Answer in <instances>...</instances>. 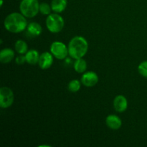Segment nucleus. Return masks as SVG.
Listing matches in <instances>:
<instances>
[{
  "label": "nucleus",
  "mask_w": 147,
  "mask_h": 147,
  "mask_svg": "<svg viewBox=\"0 0 147 147\" xmlns=\"http://www.w3.org/2000/svg\"><path fill=\"white\" fill-rule=\"evenodd\" d=\"M27 17L21 12H12L8 14L4 21L6 30L11 33H20L27 29L28 23Z\"/></svg>",
  "instance_id": "obj_1"
},
{
  "label": "nucleus",
  "mask_w": 147,
  "mask_h": 147,
  "mask_svg": "<svg viewBox=\"0 0 147 147\" xmlns=\"http://www.w3.org/2000/svg\"><path fill=\"white\" fill-rule=\"evenodd\" d=\"M69 55L72 58L79 59L84 57L88 50V43L82 36H76L70 40L68 46Z\"/></svg>",
  "instance_id": "obj_2"
},
{
  "label": "nucleus",
  "mask_w": 147,
  "mask_h": 147,
  "mask_svg": "<svg viewBox=\"0 0 147 147\" xmlns=\"http://www.w3.org/2000/svg\"><path fill=\"white\" fill-rule=\"evenodd\" d=\"M20 10L27 18H33L40 11L38 0H22L20 4Z\"/></svg>",
  "instance_id": "obj_3"
},
{
  "label": "nucleus",
  "mask_w": 147,
  "mask_h": 147,
  "mask_svg": "<svg viewBox=\"0 0 147 147\" xmlns=\"http://www.w3.org/2000/svg\"><path fill=\"white\" fill-rule=\"evenodd\" d=\"M46 27L52 33H58L63 29L65 25L64 19L57 13L50 14L46 19Z\"/></svg>",
  "instance_id": "obj_4"
},
{
  "label": "nucleus",
  "mask_w": 147,
  "mask_h": 147,
  "mask_svg": "<svg viewBox=\"0 0 147 147\" xmlns=\"http://www.w3.org/2000/svg\"><path fill=\"white\" fill-rule=\"evenodd\" d=\"M50 53L56 59L64 60L69 55L68 47L62 42H53L50 45Z\"/></svg>",
  "instance_id": "obj_5"
},
{
  "label": "nucleus",
  "mask_w": 147,
  "mask_h": 147,
  "mask_svg": "<svg viewBox=\"0 0 147 147\" xmlns=\"http://www.w3.org/2000/svg\"><path fill=\"white\" fill-rule=\"evenodd\" d=\"M14 96L12 90L8 87L0 88V106L1 109H8L14 103Z\"/></svg>",
  "instance_id": "obj_6"
},
{
  "label": "nucleus",
  "mask_w": 147,
  "mask_h": 147,
  "mask_svg": "<svg viewBox=\"0 0 147 147\" xmlns=\"http://www.w3.org/2000/svg\"><path fill=\"white\" fill-rule=\"evenodd\" d=\"M98 76L93 71L85 72L81 77V83L86 87H93L98 82Z\"/></svg>",
  "instance_id": "obj_7"
},
{
  "label": "nucleus",
  "mask_w": 147,
  "mask_h": 147,
  "mask_svg": "<svg viewBox=\"0 0 147 147\" xmlns=\"http://www.w3.org/2000/svg\"><path fill=\"white\" fill-rule=\"evenodd\" d=\"M53 57L54 56L51 53L45 52V53H42L40 56L38 63H37L39 65V67L42 70L49 69L53 64V60H54Z\"/></svg>",
  "instance_id": "obj_8"
},
{
  "label": "nucleus",
  "mask_w": 147,
  "mask_h": 147,
  "mask_svg": "<svg viewBox=\"0 0 147 147\" xmlns=\"http://www.w3.org/2000/svg\"><path fill=\"white\" fill-rule=\"evenodd\" d=\"M113 108L119 113H123L128 108V100L123 95H119L113 100Z\"/></svg>",
  "instance_id": "obj_9"
},
{
  "label": "nucleus",
  "mask_w": 147,
  "mask_h": 147,
  "mask_svg": "<svg viewBox=\"0 0 147 147\" xmlns=\"http://www.w3.org/2000/svg\"><path fill=\"white\" fill-rule=\"evenodd\" d=\"M106 123L109 129L112 130H118L122 126V121L116 115H109L106 119Z\"/></svg>",
  "instance_id": "obj_10"
},
{
  "label": "nucleus",
  "mask_w": 147,
  "mask_h": 147,
  "mask_svg": "<svg viewBox=\"0 0 147 147\" xmlns=\"http://www.w3.org/2000/svg\"><path fill=\"white\" fill-rule=\"evenodd\" d=\"M14 57V52L10 48H4L0 52V61L1 63H9Z\"/></svg>",
  "instance_id": "obj_11"
},
{
  "label": "nucleus",
  "mask_w": 147,
  "mask_h": 147,
  "mask_svg": "<svg viewBox=\"0 0 147 147\" xmlns=\"http://www.w3.org/2000/svg\"><path fill=\"white\" fill-rule=\"evenodd\" d=\"M27 33L30 34V36L32 37H37L40 35L42 31V28L41 25L38 24L37 22H30L28 24L27 27Z\"/></svg>",
  "instance_id": "obj_12"
},
{
  "label": "nucleus",
  "mask_w": 147,
  "mask_h": 147,
  "mask_svg": "<svg viewBox=\"0 0 147 147\" xmlns=\"http://www.w3.org/2000/svg\"><path fill=\"white\" fill-rule=\"evenodd\" d=\"M67 0H53L51 2L52 10L55 13H61L67 7Z\"/></svg>",
  "instance_id": "obj_13"
},
{
  "label": "nucleus",
  "mask_w": 147,
  "mask_h": 147,
  "mask_svg": "<svg viewBox=\"0 0 147 147\" xmlns=\"http://www.w3.org/2000/svg\"><path fill=\"white\" fill-rule=\"evenodd\" d=\"M40 54L36 50H30L25 54L26 61L30 65H35L38 63L40 59Z\"/></svg>",
  "instance_id": "obj_14"
},
{
  "label": "nucleus",
  "mask_w": 147,
  "mask_h": 147,
  "mask_svg": "<svg viewBox=\"0 0 147 147\" xmlns=\"http://www.w3.org/2000/svg\"><path fill=\"white\" fill-rule=\"evenodd\" d=\"M74 69L78 73H84L87 70V63L82 58L76 59L74 63Z\"/></svg>",
  "instance_id": "obj_15"
},
{
  "label": "nucleus",
  "mask_w": 147,
  "mask_h": 147,
  "mask_svg": "<svg viewBox=\"0 0 147 147\" xmlns=\"http://www.w3.org/2000/svg\"><path fill=\"white\" fill-rule=\"evenodd\" d=\"M14 49L16 52L20 55H24L26 54L28 51V45L25 41L22 40H19L15 42Z\"/></svg>",
  "instance_id": "obj_16"
},
{
  "label": "nucleus",
  "mask_w": 147,
  "mask_h": 147,
  "mask_svg": "<svg viewBox=\"0 0 147 147\" xmlns=\"http://www.w3.org/2000/svg\"><path fill=\"white\" fill-rule=\"evenodd\" d=\"M80 82L78 80H73L68 83L67 86V88L72 93H76V92L79 91L80 89Z\"/></svg>",
  "instance_id": "obj_17"
},
{
  "label": "nucleus",
  "mask_w": 147,
  "mask_h": 147,
  "mask_svg": "<svg viewBox=\"0 0 147 147\" xmlns=\"http://www.w3.org/2000/svg\"><path fill=\"white\" fill-rule=\"evenodd\" d=\"M52 7L51 5L48 4L47 3L42 2L40 4V12L41 13L42 15H47L51 14Z\"/></svg>",
  "instance_id": "obj_18"
},
{
  "label": "nucleus",
  "mask_w": 147,
  "mask_h": 147,
  "mask_svg": "<svg viewBox=\"0 0 147 147\" xmlns=\"http://www.w3.org/2000/svg\"><path fill=\"white\" fill-rule=\"evenodd\" d=\"M138 71L139 74L147 78V60L142 62L138 66Z\"/></svg>",
  "instance_id": "obj_19"
},
{
  "label": "nucleus",
  "mask_w": 147,
  "mask_h": 147,
  "mask_svg": "<svg viewBox=\"0 0 147 147\" xmlns=\"http://www.w3.org/2000/svg\"><path fill=\"white\" fill-rule=\"evenodd\" d=\"M15 63L18 65H22L24 63H27L26 61V57L25 55H18L15 58Z\"/></svg>",
  "instance_id": "obj_20"
},
{
  "label": "nucleus",
  "mask_w": 147,
  "mask_h": 147,
  "mask_svg": "<svg viewBox=\"0 0 147 147\" xmlns=\"http://www.w3.org/2000/svg\"><path fill=\"white\" fill-rule=\"evenodd\" d=\"M3 3H4V1H3V0H1V4H0V6H1V7L3 6Z\"/></svg>",
  "instance_id": "obj_21"
}]
</instances>
